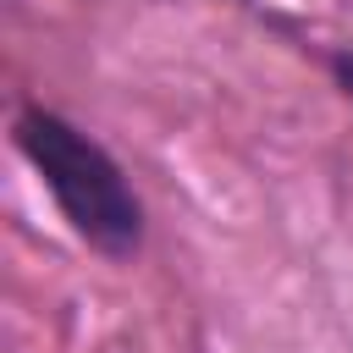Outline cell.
I'll use <instances>...</instances> for the list:
<instances>
[{
    "label": "cell",
    "mask_w": 353,
    "mask_h": 353,
    "mask_svg": "<svg viewBox=\"0 0 353 353\" xmlns=\"http://www.w3.org/2000/svg\"><path fill=\"white\" fill-rule=\"evenodd\" d=\"M17 149L39 171L44 193L61 210V221L94 254H105V259H132L138 254V243H143V204H138L127 171L116 165V154L99 138H88L61 110L22 105L17 110Z\"/></svg>",
    "instance_id": "obj_1"
},
{
    "label": "cell",
    "mask_w": 353,
    "mask_h": 353,
    "mask_svg": "<svg viewBox=\"0 0 353 353\" xmlns=\"http://www.w3.org/2000/svg\"><path fill=\"white\" fill-rule=\"evenodd\" d=\"M331 66H336V77H342V88H347V94H353V55H336V61H331Z\"/></svg>",
    "instance_id": "obj_2"
}]
</instances>
